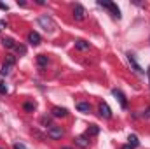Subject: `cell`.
Segmentation results:
<instances>
[{"label": "cell", "mask_w": 150, "mask_h": 149, "mask_svg": "<svg viewBox=\"0 0 150 149\" xmlns=\"http://www.w3.org/2000/svg\"><path fill=\"white\" fill-rule=\"evenodd\" d=\"M98 5H100V7H103V9H107V11H110L113 18L120 19V9H119L113 2H105V0H100V2H98Z\"/></svg>", "instance_id": "1"}, {"label": "cell", "mask_w": 150, "mask_h": 149, "mask_svg": "<svg viewBox=\"0 0 150 149\" xmlns=\"http://www.w3.org/2000/svg\"><path fill=\"white\" fill-rule=\"evenodd\" d=\"M37 21H38V25H40L45 32H54V30H56V23H54L49 16H40Z\"/></svg>", "instance_id": "2"}, {"label": "cell", "mask_w": 150, "mask_h": 149, "mask_svg": "<svg viewBox=\"0 0 150 149\" xmlns=\"http://www.w3.org/2000/svg\"><path fill=\"white\" fill-rule=\"evenodd\" d=\"M63 135H65V132H63L61 126H51V128L47 130V137L52 139V140H59Z\"/></svg>", "instance_id": "3"}, {"label": "cell", "mask_w": 150, "mask_h": 149, "mask_svg": "<svg viewBox=\"0 0 150 149\" xmlns=\"http://www.w3.org/2000/svg\"><path fill=\"white\" fill-rule=\"evenodd\" d=\"M98 112H100V117H103V119H110V117H112V109H110L108 104H105V102L100 104Z\"/></svg>", "instance_id": "4"}, {"label": "cell", "mask_w": 150, "mask_h": 149, "mask_svg": "<svg viewBox=\"0 0 150 149\" xmlns=\"http://www.w3.org/2000/svg\"><path fill=\"white\" fill-rule=\"evenodd\" d=\"M74 19L75 21H84L86 19V9L80 4H77L74 7Z\"/></svg>", "instance_id": "5"}, {"label": "cell", "mask_w": 150, "mask_h": 149, "mask_svg": "<svg viewBox=\"0 0 150 149\" xmlns=\"http://www.w3.org/2000/svg\"><path fill=\"white\" fill-rule=\"evenodd\" d=\"M112 95L119 100V104H120V107H122V109H126V107H127V100H126V97H124V93H122L120 90H112Z\"/></svg>", "instance_id": "6"}, {"label": "cell", "mask_w": 150, "mask_h": 149, "mask_svg": "<svg viewBox=\"0 0 150 149\" xmlns=\"http://www.w3.org/2000/svg\"><path fill=\"white\" fill-rule=\"evenodd\" d=\"M74 140H75V144H77L79 148H82V149H86L87 146H89V139H87L86 135H79V137H75Z\"/></svg>", "instance_id": "7"}, {"label": "cell", "mask_w": 150, "mask_h": 149, "mask_svg": "<svg viewBox=\"0 0 150 149\" xmlns=\"http://www.w3.org/2000/svg\"><path fill=\"white\" fill-rule=\"evenodd\" d=\"M127 60H129L131 67H133V69H134V70H136L138 74H145V70H143V69H142V67H140V65L136 63V60H134V54H131V53H129V54H127Z\"/></svg>", "instance_id": "8"}, {"label": "cell", "mask_w": 150, "mask_h": 149, "mask_svg": "<svg viewBox=\"0 0 150 149\" xmlns=\"http://www.w3.org/2000/svg\"><path fill=\"white\" fill-rule=\"evenodd\" d=\"M51 112H52V116H54V117H65V116L68 114V111H67L65 107H52Z\"/></svg>", "instance_id": "9"}, {"label": "cell", "mask_w": 150, "mask_h": 149, "mask_svg": "<svg viewBox=\"0 0 150 149\" xmlns=\"http://www.w3.org/2000/svg\"><path fill=\"white\" fill-rule=\"evenodd\" d=\"M40 40H42V39H40V35H38L37 32H30V34H28V42H30L32 46H38Z\"/></svg>", "instance_id": "10"}, {"label": "cell", "mask_w": 150, "mask_h": 149, "mask_svg": "<svg viewBox=\"0 0 150 149\" xmlns=\"http://www.w3.org/2000/svg\"><path fill=\"white\" fill-rule=\"evenodd\" d=\"M2 44H4V47H7V49H16V42H14V39H11V37H5V39H2Z\"/></svg>", "instance_id": "11"}, {"label": "cell", "mask_w": 150, "mask_h": 149, "mask_svg": "<svg viewBox=\"0 0 150 149\" xmlns=\"http://www.w3.org/2000/svg\"><path fill=\"white\" fill-rule=\"evenodd\" d=\"M75 47L80 49V51H86V49H89V42H86V40H82V39H77V40H75Z\"/></svg>", "instance_id": "12"}, {"label": "cell", "mask_w": 150, "mask_h": 149, "mask_svg": "<svg viewBox=\"0 0 150 149\" xmlns=\"http://www.w3.org/2000/svg\"><path fill=\"white\" fill-rule=\"evenodd\" d=\"M77 109L80 112H84V114H89V112H91V105H89L87 102H79V104H77Z\"/></svg>", "instance_id": "13"}, {"label": "cell", "mask_w": 150, "mask_h": 149, "mask_svg": "<svg viewBox=\"0 0 150 149\" xmlns=\"http://www.w3.org/2000/svg\"><path fill=\"white\" fill-rule=\"evenodd\" d=\"M47 62H49V60H47V56H45V54H38V56H37V65H38V67H45V65H47Z\"/></svg>", "instance_id": "14"}, {"label": "cell", "mask_w": 150, "mask_h": 149, "mask_svg": "<svg viewBox=\"0 0 150 149\" xmlns=\"http://www.w3.org/2000/svg\"><path fill=\"white\" fill-rule=\"evenodd\" d=\"M23 109H25L26 112H33L35 111V104H32V102H25V104H23Z\"/></svg>", "instance_id": "15"}, {"label": "cell", "mask_w": 150, "mask_h": 149, "mask_svg": "<svg viewBox=\"0 0 150 149\" xmlns=\"http://www.w3.org/2000/svg\"><path fill=\"white\" fill-rule=\"evenodd\" d=\"M98 133H100V128L96 125H91L89 130H87V135H98Z\"/></svg>", "instance_id": "16"}, {"label": "cell", "mask_w": 150, "mask_h": 149, "mask_svg": "<svg viewBox=\"0 0 150 149\" xmlns=\"http://www.w3.org/2000/svg\"><path fill=\"white\" fill-rule=\"evenodd\" d=\"M11 69H12L11 65L4 63V65H2V70H0V74H2V75H9V74H11Z\"/></svg>", "instance_id": "17"}, {"label": "cell", "mask_w": 150, "mask_h": 149, "mask_svg": "<svg viewBox=\"0 0 150 149\" xmlns=\"http://www.w3.org/2000/svg\"><path fill=\"white\" fill-rule=\"evenodd\" d=\"M127 140H129V144H131L133 148H136V146L140 144V140H138V137H136V135H129V139H127Z\"/></svg>", "instance_id": "18"}, {"label": "cell", "mask_w": 150, "mask_h": 149, "mask_svg": "<svg viewBox=\"0 0 150 149\" xmlns=\"http://www.w3.org/2000/svg\"><path fill=\"white\" fill-rule=\"evenodd\" d=\"M40 123H42L44 126H49V125H51V117H49V116H42V117H40Z\"/></svg>", "instance_id": "19"}, {"label": "cell", "mask_w": 150, "mask_h": 149, "mask_svg": "<svg viewBox=\"0 0 150 149\" xmlns=\"http://www.w3.org/2000/svg\"><path fill=\"white\" fill-rule=\"evenodd\" d=\"M7 65H11V67H14V63H16V58L12 56V54H7V62H5Z\"/></svg>", "instance_id": "20"}, {"label": "cell", "mask_w": 150, "mask_h": 149, "mask_svg": "<svg viewBox=\"0 0 150 149\" xmlns=\"http://www.w3.org/2000/svg\"><path fill=\"white\" fill-rule=\"evenodd\" d=\"M0 93H2V95H7V86H5L4 81H0Z\"/></svg>", "instance_id": "21"}, {"label": "cell", "mask_w": 150, "mask_h": 149, "mask_svg": "<svg viewBox=\"0 0 150 149\" xmlns=\"http://www.w3.org/2000/svg\"><path fill=\"white\" fill-rule=\"evenodd\" d=\"M16 51H18L19 54H25V51H26V49H25L23 46H16Z\"/></svg>", "instance_id": "22"}, {"label": "cell", "mask_w": 150, "mask_h": 149, "mask_svg": "<svg viewBox=\"0 0 150 149\" xmlns=\"http://www.w3.org/2000/svg\"><path fill=\"white\" fill-rule=\"evenodd\" d=\"M14 149H26L23 144H14Z\"/></svg>", "instance_id": "23"}, {"label": "cell", "mask_w": 150, "mask_h": 149, "mask_svg": "<svg viewBox=\"0 0 150 149\" xmlns=\"http://www.w3.org/2000/svg\"><path fill=\"white\" fill-rule=\"evenodd\" d=\"M143 117H150V107H149L145 112H143Z\"/></svg>", "instance_id": "24"}, {"label": "cell", "mask_w": 150, "mask_h": 149, "mask_svg": "<svg viewBox=\"0 0 150 149\" xmlns=\"http://www.w3.org/2000/svg\"><path fill=\"white\" fill-rule=\"evenodd\" d=\"M0 9H4V11H7V9H9V7H7V5H5V4H2V2H0Z\"/></svg>", "instance_id": "25"}, {"label": "cell", "mask_w": 150, "mask_h": 149, "mask_svg": "<svg viewBox=\"0 0 150 149\" xmlns=\"http://www.w3.org/2000/svg\"><path fill=\"white\" fill-rule=\"evenodd\" d=\"M122 149H134L131 144H126V146H122Z\"/></svg>", "instance_id": "26"}, {"label": "cell", "mask_w": 150, "mask_h": 149, "mask_svg": "<svg viewBox=\"0 0 150 149\" xmlns=\"http://www.w3.org/2000/svg\"><path fill=\"white\" fill-rule=\"evenodd\" d=\"M147 75H149V84H150V69L147 70Z\"/></svg>", "instance_id": "27"}, {"label": "cell", "mask_w": 150, "mask_h": 149, "mask_svg": "<svg viewBox=\"0 0 150 149\" xmlns=\"http://www.w3.org/2000/svg\"><path fill=\"white\" fill-rule=\"evenodd\" d=\"M61 149H72V148H61Z\"/></svg>", "instance_id": "28"}]
</instances>
